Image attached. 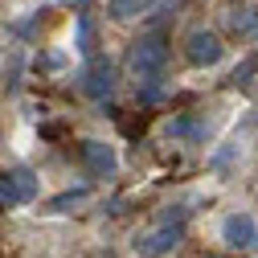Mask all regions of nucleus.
<instances>
[{
  "label": "nucleus",
  "instance_id": "obj_1",
  "mask_svg": "<svg viewBox=\"0 0 258 258\" xmlns=\"http://www.w3.org/2000/svg\"><path fill=\"white\" fill-rule=\"evenodd\" d=\"M225 242H230V246H254V242H258L254 217H246V213L230 217V221H225Z\"/></svg>",
  "mask_w": 258,
  "mask_h": 258
},
{
  "label": "nucleus",
  "instance_id": "obj_2",
  "mask_svg": "<svg viewBox=\"0 0 258 258\" xmlns=\"http://www.w3.org/2000/svg\"><path fill=\"white\" fill-rule=\"evenodd\" d=\"M188 57L197 61V66H213V61L221 57L217 37H213V33H192V49H188Z\"/></svg>",
  "mask_w": 258,
  "mask_h": 258
},
{
  "label": "nucleus",
  "instance_id": "obj_6",
  "mask_svg": "<svg viewBox=\"0 0 258 258\" xmlns=\"http://www.w3.org/2000/svg\"><path fill=\"white\" fill-rule=\"evenodd\" d=\"M86 156H90L99 168H111V164H115V160H111V152H99V148H86Z\"/></svg>",
  "mask_w": 258,
  "mask_h": 258
},
{
  "label": "nucleus",
  "instance_id": "obj_5",
  "mask_svg": "<svg viewBox=\"0 0 258 258\" xmlns=\"http://www.w3.org/2000/svg\"><path fill=\"white\" fill-rule=\"evenodd\" d=\"M152 0H115V17H132L136 9H148Z\"/></svg>",
  "mask_w": 258,
  "mask_h": 258
},
{
  "label": "nucleus",
  "instance_id": "obj_4",
  "mask_svg": "<svg viewBox=\"0 0 258 258\" xmlns=\"http://www.w3.org/2000/svg\"><path fill=\"white\" fill-rule=\"evenodd\" d=\"M176 238H180V230H156V234L140 238L136 246H140V254L156 258V254H164V250H172V246H176Z\"/></svg>",
  "mask_w": 258,
  "mask_h": 258
},
{
  "label": "nucleus",
  "instance_id": "obj_3",
  "mask_svg": "<svg viewBox=\"0 0 258 258\" xmlns=\"http://www.w3.org/2000/svg\"><path fill=\"white\" fill-rule=\"evenodd\" d=\"M160 61H164V41H160V37H144L140 49H136V70L140 74L144 70H156Z\"/></svg>",
  "mask_w": 258,
  "mask_h": 258
}]
</instances>
